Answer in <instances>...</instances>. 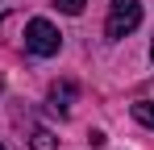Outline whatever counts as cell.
Wrapping results in <instances>:
<instances>
[{
  "mask_svg": "<svg viewBox=\"0 0 154 150\" xmlns=\"http://www.w3.org/2000/svg\"><path fill=\"white\" fill-rule=\"evenodd\" d=\"M29 150H54V133L50 129H33L29 133Z\"/></svg>",
  "mask_w": 154,
  "mask_h": 150,
  "instance_id": "4",
  "label": "cell"
},
{
  "mask_svg": "<svg viewBox=\"0 0 154 150\" xmlns=\"http://www.w3.org/2000/svg\"><path fill=\"white\" fill-rule=\"evenodd\" d=\"M150 58H154V46H150Z\"/></svg>",
  "mask_w": 154,
  "mask_h": 150,
  "instance_id": "7",
  "label": "cell"
},
{
  "mask_svg": "<svg viewBox=\"0 0 154 150\" xmlns=\"http://www.w3.org/2000/svg\"><path fill=\"white\" fill-rule=\"evenodd\" d=\"M133 117L154 129V100H137V104H133Z\"/></svg>",
  "mask_w": 154,
  "mask_h": 150,
  "instance_id": "5",
  "label": "cell"
},
{
  "mask_svg": "<svg viewBox=\"0 0 154 150\" xmlns=\"http://www.w3.org/2000/svg\"><path fill=\"white\" fill-rule=\"evenodd\" d=\"M0 150H4V146H0Z\"/></svg>",
  "mask_w": 154,
  "mask_h": 150,
  "instance_id": "8",
  "label": "cell"
},
{
  "mask_svg": "<svg viewBox=\"0 0 154 150\" xmlns=\"http://www.w3.org/2000/svg\"><path fill=\"white\" fill-rule=\"evenodd\" d=\"M58 46H63V33H58L46 17H33V21L25 25V50L29 54L50 58V54H58Z\"/></svg>",
  "mask_w": 154,
  "mask_h": 150,
  "instance_id": "2",
  "label": "cell"
},
{
  "mask_svg": "<svg viewBox=\"0 0 154 150\" xmlns=\"http://www.w3.org/2000/svg\"><path fill=\"white\" fill-rule=\"evenodd\" d=\"M54 4H58V13H67V17H79L88 0H54Z\"/></svg>",
  "mask_w": 154,
  "mask_h": 150,
  "instance_id": "6",
  "label": "cell"
},
{
  "mask_svg": "<svg viewBox=\"0 0 154 150\" xmlns=\"http://www.w3.org/2000/svg\"><path fill=\"white\" fill-rule=\"evenodd\" d=\"M137 21H142V4H137V0H112V4H108L104 33H108L112 42H121V38H129V33L137 29Z\"/></svg>",
  "mask_w": 154,
  "mask_h": 150,
  "instance_id": "1",
  "label": "cell"
},
{
  "mask_svg": "<svg viewBox=\"0 0 154 150\" xmlns=\"http://www.w3.org/2000/svg\"><path fill=\"white\" fill-rule=\"evenodd\" d=\"M71 100H75V83H54L50 88V108L54 113H67Z\"/></svg>",
  "mask_w": 154,
  "mask_h": 150,
  "instance_id": "3",
  "label": "cell"
}]
</instances>
